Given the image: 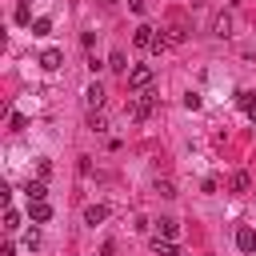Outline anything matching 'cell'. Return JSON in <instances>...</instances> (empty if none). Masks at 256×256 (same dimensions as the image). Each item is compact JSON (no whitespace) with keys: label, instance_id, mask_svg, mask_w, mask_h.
Here are the masks:
<instances>
[{"label":"cell","instance_id":"obj_1","mask_svg":"<svg viewBox=\"0 0 256 256\" xmlns=\"http://www.w3.org/2000/svg\"><path fill=\"white\" fill-rule=\"evenodd\" d=\"M152 104H156V92H152V88H144V92H136V96H132V104H128V116H132V120H148Z\"/></svg>","mask_w":256,"mask_h":256},{"label":"cell","instance_id":"obj_2","mask_svg":"<svg viewBox=\"0 0 256 256\" xmlns=\"http://www.w3.org/2000/svg\"><path fill=\"white\" fill-rule=\"evenodd\" d=\"M128 88H132V92L152 88V68H148V64H132V68H128Z\"/></svg>","mask_w":256,"mask_h":256},{"label":"cell","instance_id":"obj_3","mask_svg":"<svg viewBox=\"0 0 256 256\" xmlns=\"http://www.w3.org/2000/svg\"><path fill=\"white\" fill-rule=\"evenodd\" d=\"M28 216H32V224H48V220H52L48 200H28Z\"/></svg>","mask_w":256,"mask_h":256},{"label":"cell","instance_id":"obj_4","mask_svg":"<svg viewBox=\"0 0 256 256\" xmlns=\"http://www.w3.org/2000/svg\"><path fill=\"white\" fill-rule=\"evenodd\" d=\"M60 64H64V52H60V48H44V52H40V68H44V72H56Z\"/></svg>","mask_w":256,"mask_h":256},{"label":"cell","instance_id":"obj_5","mask_svg":"<svg viewBox=\"0 0 256 256\" xmlns=\"http://www.w3.org/2000/svg\"><path fill=\"white\" fill-rule=\"evenodd\" d=\"M236 248H240V252H256V232H252L248 224L236 228Z\"/></svg>","mask_w":256,"mask_h":256},{"label":"cell","instance_id":"obj_6","mask_svg":"<svg viewBox=\"0 0 256 256\" xmlns=\"http://www.w3.org/2000/svg\"><path fill=\"white\" fill-rule=\"evenodd\" d=\"M84 104H88V112H100V108H104V88H100V84H88Z\"/></svg>","mask_w":256,"mask_h":256},{"label":"cell","instance_id":"obj_7","mask_svg":"<svg viewBox=\"0 0 256 256\" xmlns=\"http://www.w3.org/2000/svg\"><path fill=\"white\" fill-rule=\"evenodd\" d=\"M100 220H108V208L104 204H88L84 208V224H100Z\"/></svg>","mask_w":256,"mask_h":256},{"label":"cell","instance_id":"obj_8","mask_svg":"<svg viewBox=\"0 0 256 256\" xmlns=\"http://www.w3.org/2000/svg\"><path fill=\"white\" fill-rule=\"evenodd\" d=\"M236 104L244 108L248 120H256V96H252V92H236Z\"/></svg>","mask_w":256,"mask_h":256},{"label":"cell","instance_id":"obj_9","mask_svg":"<svg viewBox=\"0 0 256 256\" xmlns=\"http://www.w3.org/2000/svg\"><path fill=\"white\" fill-rule=\"evenodd\" d=\"M228 32H232V16H228V12H220V16L212 20V36H228Z\"/></svg>","mask_w":256,"mask_h":256},{"label":"cell","instance_id":"obj_10","mask_svg":"<svg viewBox=\"0 0 256 256\" xmlns=\"http://www.w3.org/2000/svg\"><path fill=\"white\" fill-rule=\"evenodd\" d=\"M108 68H112V72H128V56H124V48H116V52L108 56Z\"/></svg>","mask_w":256,"mask_h":256},{"label":"cell","instance_id":"obj_11","mask_svg":"<svg viewBox=\"0 0 256 256\" xmlns=\"http://www.w3.org/2000/svg\"><path fill=\"white\" fill-rule=\"evenodd\" d=\"M24 192H28V200H44V196H48L44 180H28V188H24Z\"/></svg>","mask_w":256,"mask_h":256},{"label":"cell","instance_id":"obj_12","mask_svg":"<svg viewBox=\"0 0 256 256\" xmlns=\"http://www.w3.org/2000/svg\"><path fill=\"white\" fill-rule=\"evenodd\" d=\"M156 228H160V236H164V240H172V236H176V220H172V216H160V220H156Z\"/></svg>","mask_w":256,"mask_h":256},{"label":"cell","instance_id":"obj_13","mask_svg":"<svg viewBox=\"0 0 256 256\" xmlns=\"http://www.w3.org/2000/svg\"><path fill=\"white\" fill-rule=\"evenodd\" d=\"M152 248H156V256H180V252H176V244H172V240H164V236H156V244H152Z\"/></svg>","mask_w":256,"mask_h":256},{"label":"cell","instance_id":"obj_14","mask_svg":"<svg viewBox=\"0 0 256 256\" xmlns=\"http://www.w3.org/2000/svg\"><path fill=\"white\" fill-rule=\"evenodd\" d=\"M20 228V212L16 208H4V232H16Z\"/></svg>","mask_w":256,"mask_h":256},{"label":"cell","instance_id":"obj_15","mask_svg":"<svg viewBox=\"0 0 256 256\" xmlns=\"http://www.w3.org/2000/svg\"><path fill=\"white\" fill-rule=\"evenodd\" d=\"M28 20H32V4L20 0V4H16V24H28Z\"/></svg>","mask_w":256,"mask_h":256},{"label":"cell","instance_id":"obj_16","mask_svg":"<svg viewBox=\"0 0 256 256\" xmlns=\"http://www.w3.org/2000/svg\"><path fill=\"white\" fill-rule=\"evenodd\" d=\"M48 32H52V20H48V16L32 20V36H48Z\"/></svg>","mask_w":256,"mask_h":256},{"label":"cell","instance_id":"obj_17","mask_svg":"<svg viewBox=\"0 0 256 256\" xmlns=\"http://www.w3.org/2000/svg\"><path fill=\"white\" fill-rule=\"evenodd\" d=\"M248 184H252V180H248V172H236L228 188H232V192H248Z\"/></svg>","mask_w":256,"mask_h":256},{"label":"cell","instance_id":"obj_18","mask_svg":"<svg viewBox=\"0 0 256 256\" xmlns=\"http://www.w3.org/2000/svg\"><path fill=\"white\" fill-rule=\"evenodd\" d=\"M88 128H92V132H104V128H108V120H104L100 112H88Z\"/></svg>","mask_w":256,"mask_h":256},{"label":"cell","instance_id":"obj_19","mask_svg":"<svg viewBox=\"0 0 256 256\" xmlns=\"http://www.w3.org/2000/svg\"><path fill=\"white\" fill-rule=\"evenodd\" d=\"M24 244H28V248H40V228H36V224L24 232Z\"/></svg>","mask_w":256,"mask_h":256},{"label":"cell","instance_id":"obj_20","mask_svg":"<svg viewBox=\"0 0 256 256\" xmlns=\"http://www.w3.org/2000/svg\"><path fill=\"white\" fill-rule=\"evenodd\" d=\"M156 192H160V196H176V184H172V180H156Z\"/></svg>","mask_w":256,"mask_h":256},{"label":"cell","instance_id":"obj_21","mask_svg":"<svg viewBox=\"0 0 256 256\" xmlns=\"http://www.w3.org/2000/svg\"><path fill=\"white\" fill-rule=\"evenodd\" d=\"M184 108L196 112V108H200V92H188V96H184Z\"/></svg>","mask_w":256,"mask_h":256},{"label":"cell","instance_id":"obj_22","mask_svg":"<svg viewBox=\"0 0 256 256\" xmlns=\"http://www.w3.org/2000/svg\"><path fill=\"white\" fill-rule=\"evenodd\" d=\"M0 256H16V244H12V240H4V244H0Z\"/></svg>","mask_w":256,"mask_h":256},{"label":"cell","instance_id":"obj_23","mask_svg":"<svg viewBox=\"0 0 256 256\" xmlns=\"http://www.w3.org/2000/svg\"><path fill=\"white\" fill-rule=\"evenodd\" d=\"M128 8L132 12H144V0H128Z\"/></svg>","mask_w":256,"mask_h":256},{"label":"cell","instance_id":"obj_24","mask_svg":"<svg viewBox=\"0 0 256 256\" xmlns=\"http://www.w3.org/2000/svg\"><path fill=\"white\" fill-rule=\"evenodd\" d=\"M104 4H116V0H104Z\"/></svg>","mask_w":256,"mask_h":256}]
</instances>
